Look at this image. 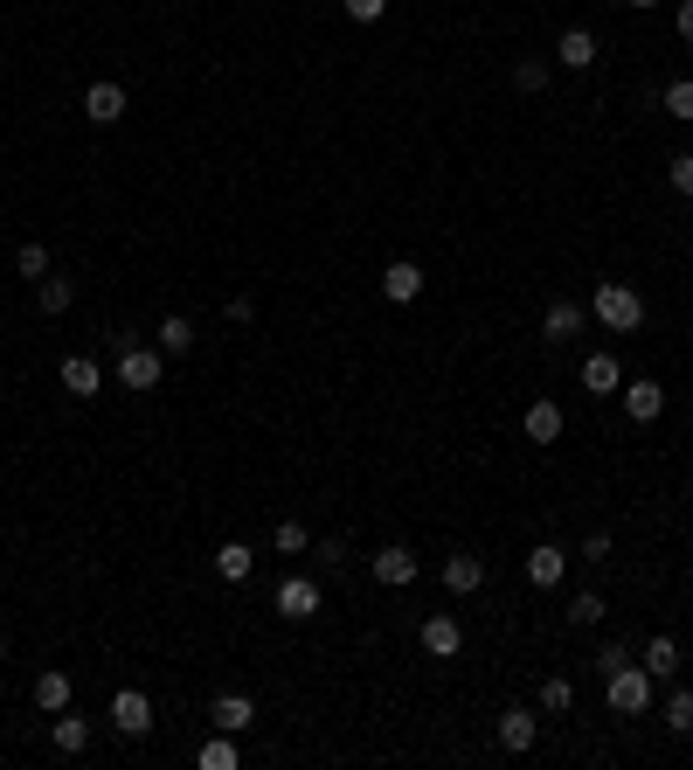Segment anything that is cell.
I'll use <instances>...</instances> for the list:
<instances>
[{
    "instance_id": "28",
    "label": "cell",
    "mask_w": 693,
    "mask_h": 770,
    "mask_svg": "<svg viewBox=\"0 0 693 770\" xmlns=\"http://www.w3.org/2000/svg\"><path fill=\"white\" fill-rule=\"evenodd\" d=\"M271 549H277V555H306V549H312V528H306V521H277V528H271Z\"/></svg>"
},
{
    "instance_id": "10",
    "label": "cell",
    "mask_w": 693,
    "mask_h": 770,
    "mask_svg": "<svg viewBox=\"0 0 693 770\" xmlns=\"http://www.w3.org/2000/svg\"><path fill=\"white\" fill-rule=\"evenodd\" d=\"M659 410H666V389L652 382V375L624 382V417H631V424H659Z\"/></svg>"
},
{
    "instance_id": "32",
    "label": "cell",
    "mask_w": 693,
    "mask_h": 770,
    "mask_svg": "<svg viewBox=\"0 0 693 770\" xmlns=\"http://www.w3.org/2000/svg\"><path fill=\"white\" fill-rule=\"evenodd\" d=\"M14 271H22V278H49V250H42V243H22V250H14Z\"/></svg>"
},
{
    "instance_id": "2",
    "label": "cell",
    "mask_w": 693,
    "mask_h": 770,
    "mask_svg": "<svg viewBox=\"0 0 693 770\" xmlns=\"http://www.w3.org/2000/svg\"><path fill=\"white\" fill-rule=\"evenodd\" d=\"M652 687H659V681H652L639 660L617 667V673H604V701H610V716H645V708H652Z\"/></svg>"
},
{
    "instance_id": "8",
    "label": "cell",
    "mask_w": 693,
    "mask_h": 770,
    "mask_svg": "<svg viewBox=\"0 0 693 770\" xmlns=\"http://www.w3.org/2000/svg\"><path fill=\"white\" fill-rule=\"evenodd\" d=\"M444 590L451 597H472V590H485V555H472V549H458V555H444Z\"/></svg>"
},
{
    "instance_id": "12",
    "label": "cell",
    "mask_w": 693,
    "mask_h": 770,
    "mask_svg": "<svg viewBox=\"0 0 693 770\" xmlns=\"http://www.w3.org/2000/svg\"><path fill=\"white\" fill-rule=\"evenodd\" d=\"M63 389H70L77 403H90V396L104 389V368L90 362V354H63Z\"/></svg>"
},
{
    "instance_id": "16",
    "label": "cell",
    "mask_w": 693,
    "mask_h": 770,
    "mask_svg": "<svg viewBox=\"0 0 693 770\" xmlns=\"http://www.w3.org/2000/svg\"><path fill=\"white\" fill-rule=\"evenodd\" d=\"M382 298H388V306H409V298H423V271L409 265V257H396V265L382 271Z\"/></svg>"
},
{
    "instance_id": "7",
    "label": "cell",
    "mask_w": 693,
    "mask_h": 770,
    "mask_svg": "<svg viewBox=\"0 0 693 770\" xmlns=\"http://www.w3.org/2000/svg\"><path fill=\"white\" fill-rule=\"evenodd\" d=\"M561 576H569V549H561V541H534V549H528V584L555 590Z\"/></svg>"
},
{
    "instance_id": "37",
    "label": "cell",
    "mask_w": 693,
    "mask_h": 770,
    "mask_svg": "<svg viewBox=\"0 0 693 770\" xmlns=\"http://www.w3.org/2000/svg\"><path fill=\"white\" fill-rule=\"evenodd\" d=\"M347 14H354V22H382L388 0H347Z\"/></svg>"
},
{
    "instance_id": "26",
    "label": "cell",
    "mask_w": 693,
    "mask_h": 770,
    "mask_svg": "<svg viewBox=\"0 0 693 770\" xmlns=\"http://www.w3.org/2000/svg\"><path fill=\"white\" fill-rule=\"evenodd\" d=\"M35 306H42V313H70V306H77V278H42V285H35Z\"/></svg>"
},
{
    "instance_id": "41",
    "label": "cell",
    "mask_w": 693,
    "mask_h": 770,
    "mask_svg": "<svg viewBox=\"0 0 693 770\" xmlns=\"http://www.w3.org/2000/svg\"><path fill=\"white\" fill-rule=\"evenodd\" d=\"M624 8H639V14H645V8H666V0H624Z\"/></svg>"
},
{
    "instance_id": "33",
    "label": "cell",
    "mask_w": 693,
    "mask_h": 770,
    "mask_svg": "<svg viewBox=\"0 0 693 770\" xmlns=\"http://www.w3.org/2000/svg\"><path fill=\"white\" fill-rule=\"evenodd\" d=\"M541 84H548V63H541V56H528V63H513V90H528V98H534Z\"/></svg>"
},
{
    "instance_id": "38",
    "label": "cell",
    "mask_w": 693,
    "mask_h": 770,
    "mask_svg": "<svg viewBox=\"0 0 693 770\" xmlns=\"http://www.w3.org/2000/svg\"><path fill=\"white\" fill-rule=\"evenodd\" d=\"M666 174H672V187H680V195H693V154H680V160L666 167Z\"/></svg>"
},
{
    "instance_id": "40",
    "label": "cell",
    "mask_w": 693,
    "mask_h": 770,
    "mask_svg": "<svg viewBox=\"0 0 693 770\" xmlns=\"http://www.w3.org/2000/svg\"><path fill=\"white\" fill-rule=\"evenodd\" d=\"M680 42H693V0H680Z\"/></svg>"
},
{
    "instance_id": "39",
    "label": "cell",
    "mask_w": 693,
    "mask_h": 770,
    "mask_svg": "<svg viewBox=\"0 0 693 770\" xmlns=\"http://www.w3.org/2000/svg\"><path fill=\"white\" fill-rule=\"evenodd\" d=\"M312 555H320V562H347V541L326 535V541H312Z\"/></svg>"
},
{
    "instance_id": "15",
    "label": "cell",
    "mask_w": 693,
    "mask_h": 770,
    "mask_svg": "<svg viewBox=\"0 0 693 770\" xmlns=\"http://www.w3.org/2000/svg\"><path fill=\"white\" fill-rule=\"evenodd\" d=\"M534 743H541V722L528 716V708H507V716H499V749H513V757H528Z\"/></svg>"
},
{
    "instance_id": "25",
    "label": "cell",
    "mask_w": 693,
    "mask_h": 770,
    "mask_svg": "<svg viewBox=\"0 0 693 770\" xmlns=\"http://www.w3.org/2000/svg\"><path fill=\"white\" fill-rule=\"evenodd\" d=\"M195 763L201 770H236V736H230V729H215V736L195 749Z\"/></svg>"
},
{
    "instance_id": "1",
    "label": "cell",
    "mask_w": 693,
    "mask_h": 770,
    "mask_svg": "<svg viewBox=\"0 0 693 770\" xmlns=\"http://www.w3.org/2000/svg\"><path fill=\"white\" fill-rule=\"evenodd\" d=\"M590 313L604 319L610 333H639L645 327V298L624 285V278H604V285H596V298H590Z\"/></svg>"
},
{
    "instance_id": "11",
    "label": "cell",
    "mask_w": 693,
    "mask_h": 770,
    "mask_svg": "<svg viewBox=\"0 0 693 770\" xmlns=\"http://www.w3.org/2000/svg\"><path fill=\"white\" fill-rule=\"evenodd\" d=\"M583 319H590V313L576 306V298H555V306L541 313V341H555V347H561V341H576V333H583Z\"/></svg>"
},
{
    "instance_id": "4",
    "label": "cell",
    "mask_w": 693,
    "mask_h": 770,
    "mask_svg": "<svg viewBox=\"0 0 693 770\" xmlns=\"http://www.w3.org/2000/svg\"><path fill=\"white\" fill-rule=\"evenodd\" d=\"M111 729H119V736H153V701H146L139 687H119L111 694Z\"/></svg>"
},
{
    "instance_id": "3",
    "label": "cell",
    "mask_w": 693,
    "mask_h": 770,
    "mask_svg": "<svg viewBox=\"0 0 693 770\" xmlns=\"http://www.w3.org/2000/svg\"><path fill=\"white\" fill-rule=\"evenodd\" d=\"M320 604H326V590L312 584V576H298V570H292V576H285V584H277V590H271V611H277V618H292V625H306V618H320Z\"/></svg>"
},
{
    "instance_id": "42",
    "label": "cell",
    "mask_w": 693,
    "mask_h": 770,
    "mask_svg": "<svg viewBox=\"0 0 693 770\" xmlns=\"http://www.w3.org/2000/svg\"><path fill=\"white\" fill-rule=\"evenodd\" d=\"M0 667H8V646H0Z\"/></svg>"
},
{
    "instance_id": "13",
    "label": "cell",
    "mask_w": 693,
    "mask_h": 770,
    "mask_svg": "<svg viewBox=\"0 0 693 770\" xmlns=\"http://www.w3.org/2000/svg\"><path fill=\"white\" fill-rule=\"evenodd\" d=\"M84 119L90 125H119L125 119V84H90L84 90Z\"/></svg>"
},
{
    "instance_id": "17",
    "label": "cell",
    "mask_w": 693,
    "mask_h": 770,
    "mask_svg": "<svg viewBox=\"0 0 693 770\" xmlns=\"http://www.w3.org/2000/svg\"><path fill=\"white\" fill-rule=\"evenodd\" d=\"M583 389H590V396H617V389H624L617 354H583Z\"/></svg>"
},
{
    "instance_id": "22",
    "label": "cell",
    "mask_w": 693,
    "mask_h": 770,
    "mask_svg": "<svg viewBox=\"0 0 693 770\" xmlns=\"http://www.w3.org/2000/svg\"><path fill=\"white\" fill-rule=\"evenodd\" d=\"M250 570H257V549H243V541H222V549H215V576H222V584H243Z\"/></svg>"
},
{
    "instance_id": "9",
    "label": "cell",
    "mask_w": 693,
    "mask_h": 770,
    "mask_svg": "<svg viewBox=\"0 0 693 770\" xmlns=\"http://www.w3.org/2000/svg\"><path fill=\"white\" fill-rule=\"evenodd\" d=\"M423 652H430V660H458V652H465V625H458L451 611L423 618Z\"/></svg>"
},
{
    "instance_id": "30",
    "label": "cell",
    "mask_w": 693,
    "mask_h": 770,
    "mask_svg": "<svg viewBox=\"0 0 693 770\" xmlns=\"http://www.w3.org/2000/svg\"><path fill=\"white\" fill-rule=\"evenodd\" d=\"M659 105H666L680 125H693V77H672V84L659 90Z\"/></svg>"
},
{
    "instance_id": "18",
    "label": "cell",
    "mask_w": 693,
    "mask_h": 770,
    "mask_svg": "<svg viewBox=\"0 0 693 770\" xmlns=\"http://www.w3.org/2000/svg\"><path fill=\"white\" fill-rule=\"evenodd\" d=\"M49 743L63 749V757H84V749H90V722L77 716V708H63V716L49 722Z\"/></svg>"
},
{
    "instance_id": "34",
    "label": "cell",
    "mask_w": 693,
    "mask_h": 770,
    "mask_svg": "<svg viewBox=\"0 0 693 770\" xmlns=\"http://www.w3.org/2000/svg\"><path fill=\"white\" fill-rule=\"evenodd\" d=\"M576 562H590V570H604L610 562V535L596 528V535H583V549H576Z\"/></svg>"
},
{
    "instance_id": "27",
    "label": "cell",
    "mask_w": 693,
    "mask_h": 770,
    "mask_svg": "<svg viewBox=\"0 0 693 770\" xmlns=\"http://www.w3.org/2000/svg\"><path fill=\"white\" fill-rule=\"evenodd\" d=\"M569 708H576L569 673H548V681H541V716H569Z\"/></svg>"
},
{
    "instance_id": "21",
    "label": "cell",
    "mask_w": 693,
    "mask_h": 770,
    "mask_svg": "<svg viewBox=\"0 0 693 770\" xmlns=\"http://www.w3.org/2000/svg\"><path fill=\"white\" fill-rule=\"evenodd\" d=\"M520 430H528V444H561V410L555 403H528Z\"/></svg>"
},
{
    "instance_id": "24",
    "label": "cell",
    "mask_w": 693,
    "mask_h": 770,
    "mask_svg": "<svg viewBox=\"0 0 693 770\" xmlns=\"http://www.w3.org/2000/svg\"><path fill=\"white\" fill-rule=\"evenodd\" d=\"M153 341H160V354H187L195 347V319H181V313H166L160 327H153Z\"/></svg>"
},
{
    "instance_id": "19",
    "label": "cell",
    "mask_w": 693,
    "mask_h": 770,
    "mask_svg": "<svg viewBox=\"0 0 693 770\" xmlns=\"http://www.w3.org/2000/svg\"><path fill=\"white\" fill-rule=\"evenodd\" d=\"M652 681H672V673H680V638L672 632H659V638H645V660H639Z\"/></svg>"
},
{
    "instance_id": "36",
    "label": "cell",
    "mask_w": 693,
    "mask_h": 770,
    "mask_svg": "<svg viewBox=\"0 0 693 770\" xmlns=\"http://www.w3.org/2000/svg\"><path fill=\"white\" fill-rule=\"evenodd\" d=\"M617 667H631V652L624 646H596V673H617Z\"/></svg>"
},
{
    "instance_id": "20",
    "label": "cell",
    "mask_w": 693,
    "mask_h": 770,
    "mask_svg": "<svg viewBox=\"0 0 693 770\" xmlns=\"http://www.w3.org/2000/svg\"><path fill=\"white\" fill-rule=\"evenodd\" d=\"M555 63H561V70H590V63H596V35H590V28H561Z\"/></svg>"
},
{
    "instance_id": "6",
    "label": "cell",
    "mask_w": 693,
    "mask_h": 770,
    "mask_svg": "<svg viewBox=\"0 0 693 770\" xmlns=\"http://www.w3.org/2000/svg\"><path fill=\"white\" fill-rule=\"evenodd\" d=\"M368 570H374V584H388V590H409V584H417V570H423V562H417V555H409L403 541H396V549H374V555H368Z\"/></svg>"
},
{
    "instance_id": "29",
    "label": "cell",
    "mask_w": 693,
    "mask_h": 770,
    "mask_svg": "<svg viewBox=\"0 0 693 770\" xmlns=\"http://www.w3.org/2000/svg\"><path fill=\"white\" fill-rule=\"evenodd\" d=\"M604 618H610V611H604V597H596V590H576V597H569V625L596 632V625H604Z\"/></svg>"
},
{
    "instance_id": "35",
    "label": "cell",
    "mask_w": 693,
    "mask_h": 770,
    "mask_svg": "<svg viewBox=\"0 0 693 770\" xmlns=\"http://www.w3.org/2000/svg\"><path fill=\"white\" fill-rule=\"evenodd\" d=\"M222 313H230V327H250V319H257V298H250V292H236Z\"/></svg>"
},
{
    "instance_id": "5",
    "label": "cell",
    "mask_w": 693,
    "mask_h": 770,
    "mask_svg": "<svg viewBox=\"0 0 693 770\" xmlns=\"http://www.w3.org/2000/svg\"><path fill=\"white\" fill-rule=\"evenodd\" d=\"M160 368H166V354L160 347H119V389H160Z\"/></svg>"
},
{
    "instance_id": "23",
    "label": "cell",
    "mask_w": 693,
    "mask_h": 770,
    "mask_svg": "<svg viewBox=\"0 0 693 770\" xmlns=\"http://www.w3.org/2000/svg\"><path fill=\"white\" fill-rule=\"evenodd\" d=\"M35 708H49V716H63V708H70V673L63 667H49L42 681H35Z\"/></svg>"
},
{
    "instance_id": "31",
    "label": "cell",
    "mask_w": 693,
    "mask_h": 770,
    "mask_svg": "<svg viewBox=\"0 0 693 770\" xmlns=\"http://www.w3.org/2000/svg\"><path fill=\"white\" fill-rule=\"evenodd\" d=\"M666 729H672V736H686V729H693V694H686V687H672V701H666Z\"/></svg>"
},
{
    "instance_id": "14",
    "label": "cell",
    "mask_w": 693,
    "mask_h": 770,
    "mask_svg": "<svg viewBox=\"0 0 693 770\" xmlns=\"http://www.w3.org/2000/svg\"><path fill=\"white\" fill-rule=\"evenodd\" d=\"M209 722L230 729V736H243V729L257 722V701H250V694H215V701H209Z\"/></svg>"
}]
</instances>
